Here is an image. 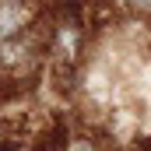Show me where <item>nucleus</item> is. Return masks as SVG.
<instances>
[{
	"label": "nucleus",
	"mask_w": 151,
	"mask_h": 151,
	"mask_svg": "<svg viewBox=\"0 0 151 151\" xmlns=\"http://www.w3.org/2000/svg\"><path fill=\"white\" fill-rule=\"evenodd\" d=\"M35 25V0H0V42Z\"/></svg>",
	"instance_id": "f257e3e1"
},
{
	"label": "nucleus",
	"mask_w": 151,
	"mask_h": 151,
	"mask_svg": "<svg viewBox=\"0 0 151 151\" xmlns=\"http://www.w3.org/2000/svg\"><path fill=\"white\" fill-rule=\"evenodd\" d=\"M130 11H137V14H151V0H123Z\"/></svg>",
	"instance_id": "f03ea898"
},
{
	"label": "nucleus",
	"mask_w": 151,
	"mask_h": 151,
	"mask_svg": "<svg viewBox=\"0 0 151 151\" xmlns=\"http://www.w3.org/2000/svg\"><path fill=\"white\" fill-rule=\"evenodd\" d=\"M11 141H14V137H11V134H7V127L0 123V148H4V144H11Z\"/></svg>",
	"instance_id": "7ed1b4c3"
}]
</instances>
